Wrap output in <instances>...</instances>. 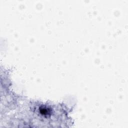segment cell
Instances as JSON below:
<instances>
[{
	"mask_svg": "<svg viewBox=\"0 0 128 128\" xmlns=\"http://www.w3.org/2000/svg\"><path fill=\"white\" fill-rule=\"evenodd\" d=\"M40 113L41 114V115L47 116L48 115H50L51 111L49 110V109H48L46 107H43V108H40L39 109Z\"/></svg>",
	"mask_w": 128,
	"mask_h": 128,
	"instance_id": "6da1fadb",
	"label": "cell"
}]
</instances>
